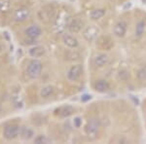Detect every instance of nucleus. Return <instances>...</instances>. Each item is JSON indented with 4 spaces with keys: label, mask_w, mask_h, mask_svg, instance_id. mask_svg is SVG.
I'll list each match as a JSON object with an SVG mask.
<instances>
[{
    "label": "nucleus",
    "mask_w": 146,
    "mask_h": 144,
    "mask_svg": "<svg viewBox=\"0 0 146 144\" xmlns=\"http://www.w3.org/2000/svg\"><path fill=\"white\" fill-rule=\"evenodd\" d=\"M21 137H22L23 140H30L31 138H33L34 136V131L29 127H25L23 129H21Z\"/></svg>",
    "instance_id": "17"
},
{
    "label": "nucleus",
    "mask_w": 146,
    "mask_h": 144,
    "mask_svg": "<svg viewBox=\"0 0 146 144\" xmlns=\"http://www.w3.org/2000/svg\"><path fill=\"white\" fill-rule=\"evenodd\" d=\"M29 15H30V11L28 10L27 8L23 7V8H20L15 11L13 18H14V21H15V22L22 23V22H25V21L29 17Z\"/></svg>",
    "instance_id": "5"
},
{
    "label": "nucleus",
    "mask_w": 146,
    "mask_h": 144,
    "mask_svg": "<svg viewBox=\"0 0 146 144\" xmlns=\"http://www.w3.org/2000/svg\"><path fill=\"white\" fill-rule=\"evenodd\" d=\"M21 133V127L18 125H8L3 129V136L7 140H13L17 138Z\"/></svg>",
    "instance_id": "3"
},
{
    "label": "nucleus",
    "mask_w": 146,
    "mask_h": 144,
    "mask_svg": "<svg viewBox=\"0 0 146 144\" xmlns=\"http://www.w3.org/2000/svg\"><path fill=\"white\" fill-rule=\"evenodd\" d=\"M94 89L95 91L98 92V93H105V92L110 90V84L108 83V81L104 79L98 80L95 84H94Z\"/></svg>",
    "instance_id": "13"
},
{
    "label": "nucleus",
    "mask_w": 146,
    "mask_h": 144,
    "mask_svg": "<svg viewBox=\"0 0 146 144\" xmlns=\"http://www.w3.org/2000/svg\"><path fill=\"white\" fill-rule=\"evenodd\" d=\"M137 76L140 80H146V64L138 71Z\"/></svg>",
    "instance_id": "21"
},
{
    "label": "nucleus",
    "mask_w": 146,
    "mask_h": 144,
    "mask_svg": "<svg viewBox=\"0 0 146 144\" xmlns=\"http://www.w3.org/2000/svg\"><path fill=\"white\" fill-rule=\"evenodd\" d=\"M34 142L35 143H47L48 142V138H47V136L44 135V134H40V135H37L36 137L34 138Z\"/></svg>",
    "instance_id": "20"
},
{
    "label": "nucleus",
    "mask_w": 146,
    "mask_h": 144,
    "mask_svg": "<svg viewBox=\"0 0 146 144\" xmlns=\"http://www.w3.org/2000/svg\"><path fill=\"white\" fill-rule=\"evenodd\" d=\"M81 124H82V120H81V118H79V117H76L74 120H73V125H74V127H80V126H81Z\"/></svg>",
    "instance_id": "22"
},
{
    "label": "nucleus",
    "mask_w": 146,
    "mask_h": 144,
    "mask_svg": "<svg viewBox=\"0 0 146 144\" xmlns=\"http://www.w3.org/2000/svg\"><path fill=\"white\" fill-rule=\"evenodd\" d=\"M145 25H146V23L144 21H140V22L137 23V25H136V27H135V35L137 37L142 36V34L144 33Z\"/></svg>",
    "instance_id": "19"
},
{
    "label": "nucleus",
    "mask_w": 146,
    "mask_h": 144,
    "mask_svg": "<svg viewBox=\"0 0 146 144\" xmlns=\"http://www.w3.org/2000/svg\"><path fill=\"white\" fill-rule=\"evenodd\" d=\"M2 51H3V48H2V46L0 45V54L2 53Z\"/></svg>",
    "instance_id": "23"
},
{
    "label": "nucleus",
    "mask_w": 146,
    "mask_h": 144,
    "mask_svg": "<svg viewBox=\"0 0 146 144\" xmlns=\"http://www.w3.org/2000/svg\"><path fill=\"white\" fill-rule=\"evenodd\" d=\"M83 73V66L81 64L72 65L67 71V79L71 82H75L80 79Z\"/></svg>",
    "instance_id": "4"
},
{
    "label": "nucleus",
    "mask_w": 146,
    "mask_h": 144,
    "mask_svg": "<svg viewBox=\"0 0 146 144\" xmlns=\"http://www.w3.org/2000/svg\"><path fill=\"white\" fill-rule=\"evenodd\" d=\"M98 47L100 48L101 50H106L109 51L112 49V47L114 46L112 39L109 36H101L98 39Z\"/></svg>",
    "instance_id": "9"
},
{
    "label": "nucleus",
    "mask_w": 146,
    "mask_h": 144,
    "mask_svg": "<svg viewBox=\"0 0 146 144\" xmlns=\"http://www.w3.org/2000/svg\"><path fill=\"white\" fill-rule=\"evenodd\" d=\"M62 41H63V44H64L66 47H68V48H70V49H75V48H77V47L79 46L78 39H77L75 36L70 35V34L63 35Z\"/></svg>",
    "instance_id": "12"
},
{
    "label": "nucleus",
    "mask_w": 146,
    "mask_h": 144,
    "mask_svg": "<svg viewBox=\"0 0 146 144\" xmlns=\"http://www.w3.org/2000/svg\"><path fill=\"white\" fill-rule=\"evenodd\" d=\"M84 27V23L80 19H73V20L68 23V30L71 33H78Z\"/></svg>",
    "instance_id": "10"
},
{
    "label": "nucleus",
    "mask_w": 146,
    "mask_h": 144,
    "mask_svg": "<svg viewBox=\"0 0 146 144\" xmlns=\"http://www.w3.org/2000/svg\"><path fill=\"white\" fill-rule=\"evenodd\" d=\"M105 13H106L105 9H102V8L94 9L90 13V19L92 21H98V20H100L101 18L104 17Z\"/></svg>",
    "instance_id": "16"
},
{
    "label": "nucleus",
    "mask_w": 146,
    "mask_h": 144,
    "mask_svg": "<svg viewBox=\"0 0 146 144\" xmlns=\"http://www.w3.org/2000/svg\"><path fill=\"white\" fill-rule=\"evenodd\" d=\"M108 61H109V56H108L106 54H98V56L95 58V60H94V63H95V65L96 67H104L105 65L108 63Z\"/></svg>",
    "instance_id": "14"
},
{
    "label": "nucleus",
    "mask_w": 146,
    "mask_h": 144,
    "mask_svg": "<svg viewBox=\"0 0 146 144\" xmlns=\"http://www.w3.org/2000/svg\"><path fill=\"white\" fill-rule=\"evenodd\" d=\"M53 94H54V87L51 86V85H47V86L43 87L41 91H40V96H41L42 98H50Z\"/></svg>",
    "instance_id": "18"
},
{
    "label": "nucleus",
    "mask_w": 146,
    "mask_h": 144,
    "mask_svg": "<svg viewBox=\"0 0 146 144\" xmlns=\"http://www.w3.org/2000/svg\"><path fill=\"white\" fill-rule=\"evenodd\" d=\"M73 112H74V108L72 106H62V107H58L55 110V115L60 118H67L70 115H72Z\"/></svg>",
    "instance_id": "11"
},
{
    "label": "nucleus",
    "mask_w": 146,
    "mask_h": 144,
    "mask_svg": "<svg viewBox=\"0 0 146 144\" xmlns=\"http://www.w3.org/2000/svg\"><path fill=\"white\" fill-rule=\"evenodd\" d=\"M25 35L30 39H36L38 38L39 36H41L42 34V29L39 25H29L25 31Z\"/></svg>",
    "instance_id": "7"
},
{
    "label": "nucleus",
    "mask_w": 146,
    "mask_h": 144,
    "mask_svg": "<svg viewBox=\"0 0 146 144\" xmlns=\"http://www.w3.org/2000/svg\"><path fill=\"white\" fill-rule=\"evenodd\" d=\"M127 28H128V25H127L126 22L124 21H120L114 25L113 27V33H114L115 36L119 37V38H122L124 37L127 33Z\"/></svg>",
    "instance_id": "6"
},
{
    "label": "nucleus",
    "mask_w": 146,
    "mask_h": 144,
    "mask_svg": "<svg viewBox=\"0 0 146 144\" xmlns=\"http://www.w3.org/2000/svg\"><path fill=\"white\" fill-rule=\"evenodd\" d=\"M100 127V122L96 118H93L85 126V133L90 139H95L96 137Z\"/></svg>",
    "instance_id": "1"
},
{
    "label": "nucleus",
    "mask_w": 146,
    "mask_h": 144,
    "mask_svg": "<svg viewBox=\"0 0 146 144\" xmlns=\"http://www.w3.org/2000/svg\"><path fill=\"white\" fill-rule=\"evenodd\" d=\"M42 69H43L42 62L35 58V60H31L28 63L27 68V76L29 77L30 79H36V78H38L40 75H41Z\"/></svg>",
    "instance_id": "2"
},
{
    "label": "nucleus",
    "mask_w": 146,
    "mask_h": 144,
    "mask_svg": "<svg viewBox=\"0 0 146 144\" xmlns=\"http://www.w3.org/2000/svg\"><path fill=\"white\" fill-rule=\"evenodd\" d=\"M98 29L96 27H94V25H90V27H86L83 32L84 38L89 42H92L98 38Z\"/></svg>",
    "instance_id": "8"
},
{
    "label": "nucleus",
    "mask_w": 146,
    "mask_h": 144,
    "mask_svg": "<svg viewBox=\"0 0 146 144\" xmlns=\"http://www.w3.org/2000/svg\"><path fill=\"white\" fill-rule=\"evenodd\" d=\"M46 53V50L44 47L42 46H34L32 48L29 49L28 51V54L31 58H41L45 55Z\"/></svg>",
    "instance_id": "15"
}]
</instances>
